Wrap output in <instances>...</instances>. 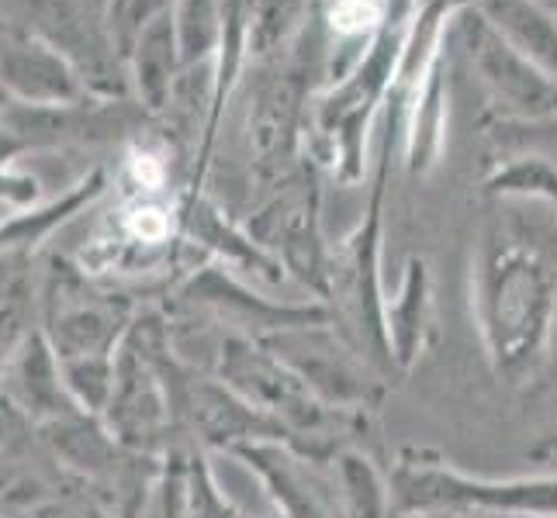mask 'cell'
<instances>
[{"label":"cell","instance_id":"6da1fadb","mask_svg":"<svg viewBox=\"0 0 557 518\" xmlns=\"http://www.w3.org/2000/svg\"><path fill=\"white\" fill-rule=\"evenodd\" d=\"M136 304L90 280L84 266H60L38 287V332L60 363L66 391L87 415H104L114 359L136 321Z\"/></svg>","mask_w":557,"mask_h":518},{"label":"cell","instance_id":"7a4b0ae2","mask_svg":"<svg viewBox=\"0 0 557 518\" xmlns=\"http://www.w3.org/2000/svg\"><path fill=\"white\" fill-rule=\"evenodd\" d=\"M474 318L498 380L523 388L544 367L557 325V274L523 245H498L478 263Z\"/></svg>","mask_w":557,"mask_h":518},{"label":"cell","instance_id":"3957f363","mask_svg":"<svg viewBox=\"0 0 557 518\" xmlns=\"http://www.w3.org/2000/svg\"><path fill=\"white\" fill-rule=\"evenodd\" d=\"M395 515H444V511H498V515H533L557 518V473L536 477H471L454 470L430 453L406 450L392 470Z\"/></svg>","mask_w":557,"mask_h":518},{"label":"cell","instance_id":"277c9868","mask_svg":"<svg viewBox=\"0 0 557 518\" xmlns=\"http://www.w3.org/2000/svg\"><path fill=\"white\" fill-rule=\"evenodd\" d=\"M257 342H263L305 388L333 408L371 415L377 412L384 394H388L392 380L377 367H371V363L339 336L333 321L295 325V329L271 332Z\"/></svg>","mask_w":557,"mask_h":518},{"label":"cell","instance_id":"5b68a950","mask_svg":"<svg viewBox=\"0 0 557 518\" xmlns=\"http://www.w3.org/2000/svg\"><path fill=\"white\" fill-rule=\"evenodd\" d=\"M233 456L263 484L281 518H347L333 459H312L287 443H246Z\"/></svg>","mask_w":557,"mask_h":518},{"label":"cell","instance_id":"8992f818","mask_svg":"<svg viewBox=\"0 0 557 518\" xmlns=\"http://www.w3.org/2000/svg\"><path fill=\"white\" fill-rule=\"evenodd\" d=\"M465 49L482 80L495 90L498 101H506L509 111L523 114V118L557 114V80L536 70L485 14L465 22Z\"/></svg>","mask_w":557,"mask_h":518},{"label":"cell","instance_id":"52a82bcc","mask_svg":"<svg viewBox=\"0 0 557 518\" xmlns=\"http://www.w3.org/2000/svg\"><path fill=\"white\" fill-rule=\"evenodd\" d=\"M0 84L14 101L42 111L76 108L90 93L76 66L35 31L11 35L0 46Z\"/></svg>","mask_w":557,"mask_h":518},{"label":"cell","instance_id":"ba28073f","mask_svg":"<svg viewBox=\"0 0 557 518\" xmlns=\"http://www.w3.org/2000/svg\"><path fill=\"white\" fill-rule=\"evenodd\" d=\"M38 17L46 42H52L66 60L84 76L87 90L122 93L119 66H125L111 49V38L104 31V17H90L87 0H38Z\"/></svg>","mask_w":557,"mask_h":518},{"label":"cell","instance_id":"9c48e42d","mask_svg":"<svg viewBox=\"0 0 557 518\" xmlns=\"http://www.w3.org/2000/svg\"><path fill=\"white\" fill-rule=\"evenodd\" d=\"M388 342H392V359L398 374H409L412 363L426 350L430 339V315H433V301H430V270L422 260H409L406 280H401L398 298L388 301Z\"/></svg>","mask_w":557,"mask_h":518},{"label":"cell","instance_id":"30bf717a","mask_svg":"<svg viewBox=\"0 0 557 518\" xmlns=\"http://www.w3.org/2000/svg\"><path fill=\"white\" fill-rule=\"evenodd\" d=\"M125 66H128V76H132V87H136L139 101L149 111H160V108L170 104L177 70L184 66L181 42H177V25H174V11H166L160 22L139 38Z\"/></svg>","mask_w":557,"mask_h":518},{"label":"cell","instance_id":"8fae6325","mask_svg":"<svg viewBox=\"0 0 557 518\" xmlns=\"http://www.w3.org/2000/svg\"><path fill=\"white\" fill-rule=\"evenodd\" d=\"M35 329L38 287L32 274V253H8L0 256V377Z\"/></svg>","mask_w":557,"mask_h":518},{"label":"cell","instance_id":"7c38bea8","mask_svg":"<svg viewBox=\"0 0 557 518\" xmlns=\"http://www.w3.org/2000/svg\"><path fill=\"white\" fill-rule=\"evenodd\" d=\"M488 22L520 49L527 60L557 80V22L533 0H485Z\"/></svg>","mask_w":557,"mask_h":518},{"label":"cell","instance_id":"4fadbf2b","mask_svg":"<svg viewBox=\"0 0 557 518\" xmlns=\"http://www.w3.org/2000/svg\"><path fill=\"white\" fill-rule=\"evenodd\" d=\"M295 114L298 93L292 80H274L260 90L253 118H249V139H253V156L263 173H277L292 156Z\"/></svg>","mask_w":557,"mask_h":518},{"label":"cell","instance_id":"5bb4252c","mask_svg":"<svg viewBox=\"0 0 557 518\" xmlns=\"http://www.w3.org/2000/svg\"><path fill=\"white\" fill-rule=\"evenodd\" d=\"M333 470L343 491V505H347V518H398L388 470H381L371 453H363L360 446L343 450L333 456Z\"/></svg>","mask_w":557,"mask_h":518},{"label":"cell","instance_id":"9a60e30c","mask_svg":"<svg viewBox=\"0 0 557 518\" xmlns=\"http://www.w3.org/2000/svg\"><path fill=\"white\" fill-rule=\"evenodd\" d=\"M166 11H174V0H108L104 4V31L111 49L122 63H128L139 38L160 22Z\"/></svg>","mask_w":557,"mask_h":518},{"label":"cell","instance_id":"2e32d148","mask_svg":"<svg viewBox=\"0 0 557 518\" xmlns=\"http://www.w3.org/2000/svg\"><path fill=\"white\" fill-rule=\"evenodd\" d=\"M219 0H174V25H177V42H181V60L190 66L195 60L215 46L219 38Z\"/></svg>","mask_w":557,"mask_h":518},{"label":"cell","instance_id":"e0dca14e","mask_svg":"<svg viewBox=\"0 0 557 518\" xmlns=\"http://www.w3.org/2000/svg\"><path fill=\"white\" fill-rule=\"evenodd\" d=\"M492 190H498V194H544L557 201V173L541 160H523L498 173Z\"/></svg>","mask_w":557,"mask_h":518},{"label":"cell","instance_id":"ac0fdd59","mask_svg":"<svg viewBox=\"0 0 557 518\" xmlns=\"http://www.w3.org/2000/svg\"><path fill=\"white\" fill-rule=\"evenodd\" d=\"M301 11V0H257L253 4V42L257 52H267L287 35Z\"/></svg>","mask_w":557,"mask_h":518},{"label":"cell","instance_id":"d6986e66","mask_svg":"<svg viewBox=\"0 0 557 518\" xmlns=\"http://www.w3.org/2000/svg\"><path fill=\"white\" fill-rule=\"evenodd\" d=\"M409 518H533V515H498V511H444V515H409Z\"/></svg>","mask_w":557,"mask_h":518},{"label":"cell","instance_id":"ffe728a7","mask_svg":"<svg viewBox=\"0 0 557 518\" xmlns=\"http://www.w3.org/2000/svg\"><path fill=\"white\" fill-rule=\"evenodd\" d=\"M243 518H246V515H243ZM257 518H281V515L274 511V515H257Z\"/></svg>","mask_w":557,"mask_h":518}]
</instances>
